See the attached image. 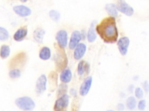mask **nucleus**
Instances as JSON below:
<instances>
[{"label":"nucleus","instance_id":"a211bd4d","mask_svg":"<svg viewBox=\"0 0 149 111\" xmlns=\"http://www.w3.org/2000/svg\"><path fill=\"white\" fill-rule=\"evenodd\" d=\"M105 9L109 14L112 17H115L118 16V9L116 6L113 3L107 4L105 6Z\"/></svg>","mask_w":149,"mask_h":111},{"label":"nucleus","instance_id":"2eb2a0df","mask_svg":"<svg viewBox=\"0 0 149 111\" xmlns=\"http://www.w3.org/2000/svg\"><path fill=\"white\" fill-rule=\"evenodd\" d=\"M45 35V31L41 28H37L34 31L33 36L36 42L38 43H42Z\"/></svg>","mask_w":149,"mask_h":111},{"label":"nucleus","instance_id":"39448f33","mask_svg":"<svg viewBox=\"0 0 149 111\" xmlns=\"http://www.w3.org/2000/svg\"><path fill=\"white\" fill-rule=\"evenodd\" d=\"M129 39L126 36L120 38L119 40H118L117 45L119 52L122 55L125 56L126 54L129 46Z\"/></svg>","mask_w":149,"mask_h":111},{"label":"nucleus","instance_id":"4468645a","mask_svg":"<svg viewBox=\"0 0 149 111\" xmlns=\"http://www.w3.org/2000/svg\"><path fill=\"white\" fill-rule=\"evenodd\" d=\"M89 64L84 61H81L77 66V72L79 75H82L84 72H88L89 71Z\"/></svg>","mask_w":149,"mask_h":111},{"label":"nucleus","instance_id":"bb28decb","mask_svg":"<svg viewBox=\"0 0 149 111\" xmlns=\"http://www.w3.org/2000/svg\"><path fill=\"white\" fill-rule=\"evenodd\" d=\"M62 85H60L59 86V90H58V92H59V94H61L63 95V94L65 93V92H66V88H67V86L66 85H65L64 87L63 88V89L62 88Z\"/></svg>","mask_w":149,"mask_h":111},{"label":"nucleus","instance_id":"ddd939ff","mask_svg":"<svg viewBox=\"0 0 149 111\" xmlns=\"http://www.w3.org/2000/svg\"><path fill=\"white\" fill-rule=\"evenodd\" d=\"M60 79L61 80L65 83L69 82L72 79V73L70 69H66L62 71L60 75Z\"/></svg>","mask_w":149,"mask_h":111},{"label":"nucleus","instance_id":"f03ea898","mask_svg":"<svg viewBox=\"0 0 149 111\" xmlns=\"http://www.w3.org/2000/svg\"><path fill=\"white\" fill-rule=\"evenodd\" d=\"M15 104L23 110H32L35 107L33 100L29 97H22L15 100Z\"/></svg>","mask_w":149,"mask_h":111},{"label":"nucleus","instance_id":"a878e982","mask_svg":"<svg viewBox=\"0 0 149 111\" xmlns=\"http://www.w3.org/2000/svg\"><path fill=\"white\" fill-rule=\"evenodd\" d=\"M143 88L146 92H149V83L147 81H144L143 83Z\"/></svg>","mask_w":149,"mask_h":111},{"label":"nucleus","instance_id":"c756f323","mask_svg":"<svg viewBox=\"0 0 149 111\" xmlns=\"http://www.w3.org/2000/svg\"><path fill=\"white\" fill-rule=\"evenodd\" d=\"M20 1L22 2H26V1H27V0H20Z\"/></svg>","mask_w":149,"mask_h":111},{"label":"nucleus","instance_id":"20e7f679","mask_svg":"<svg viewBox=\"0 0 149 111\" xmlns=\"http://www.w3.org/2000/svg\"><path fill=\"white\" fill-rule=\"evenodd\" d=\"M68 103L69 97L66 94H63L56 101L54 105V110L55 111H62L68 106Z\"/></svg>","mask_w":149,"mask_h":111},{"label":"nucleus","instance_id":"cd10ccee","mask_svg":"<svg viewBox=\"0 0 149 111\" xmlns=\"http://www.w3.org/2000/svg\"><path fill=\"white\" fill-rule=\"evenodd\" d=\"M116 107H117L118 110H123L125 109V105L123 103H118Z\"/></svg>","mask_w":149,"mask_h":111},{"label":"nucleus","instance_id":"7ed1b4c3","mask_svg":"<svg viewBox=\"0 0 149 111\" xmlns=\"http://www.w3.org/2000/svg\"><path fill=\"white\" fill-rule=\"evenodd\" d=\"M116 6L118 10L127 16H132L134 13L133 9L124 0H118Z\"/></svg>","mask_w":149,"mask_h":111},{"label":"nucleus","instance_id":"aec40b11","mask_svg":"<svg viewBox=\"0 0 149 111\" xmlns=\"http://www.w3.org/2000/svg\"><path fill=\"white\" fill-rule=\"evenodd\" d=\"M136 100L134 97L131 96L127 98L126 99V107L130 109L133 110L136 108Z\"/></svg>","mask_w":149,"mask_h":111},{"label":"nucleus","instance_id":"7c9ffc66","mask_svg":"<svg viewBox=\"0 0 149 111\" xmlns=\"http://www.w3.org/2000/svg\"><path fill=\"white\" fill-rule=\"evenodd\" d=\"M107 111H113V110H107Z\"/></svg>","mask_w":149,"mask_h":111},{"label":"nucleus","instance_id":"6ab92c4d","mask_svg":"<svg viewBox=\"0 0 149 111\" xmlns=\"http://www.w3.org/2000/svg\"><path fill=\"white\" fill-rule=\"evenodd\" d=\"M10 48L8 45H3L1 46L0 49V56L2 58L4 59L7 58L10 54Z\"/></svg>","mask_w":149,"mask_h":111},{"label":"nucleus","instance_id":"5701e85b","mask_svg":"<svg viewBox=\"0 0 149 111\" xmlns=\"http://www.w3.org/2000/svg\"><path fill=\"white\" fill-rule=\"evenodd\" d=\"M21 74L20 71L19 69H14L12 70H10L9 73V76L10 78H17L19 77H20Z\"/></svg>","mask_w":149,"mask_h":111},{"label":"nucleus","instance_id":"4be33fe9","mask_svg":"<svg viewBox=\"0 0 149 111\" xmlns=\"http://www.w3.org/2000/svg\"><path fill=\"white\" fill-rule=\"evenodd\" d=\"M9 38V33L8 31L3 28L0 27V40H7Z\"/></svg>","mask_w":149,"mask_h":111},{"label":"nucleus","instance_id":"dca6fc26","mask_svg":"<svg viewBox=\"0 0 149 111\" xmlns=\"http://www.w3.org/2000/svg\"><path fill=\"white\" fill-rule=\"evenodd\" d=\"M94 25H95V21H93L91 24V25L87 32V39L90 42H93L95 40L97 37L96 34L95 32V29H94Z\"/></svg>","mask_w":149,"mask_h":111},{"label":"nucleus","instance_id":"9b49d317","mask_svg":"<svg viewBox=\"0 0 149 111\" xmlns=\"http://www.w3.org/2000/svg\"><path fill=\"white\" fill-rule=\"evenodd\" d=\"M86 51V46L84 43H79L74 51V57L76 60H80L84 56Z\"/></svg>","mask_w":149,"mask_h":111},{"label":"nucleus","instance_id":"c85d7f7f","mask_svg":"<svg viewBox=\"0 0 149 111\" xmlns=\"http://www.w3.org/2000/svg\"><path fill=\"white\" fill-rule=\"evenodd\" d=\"M128 90L129 92H132L134 90V86L133 84H131L129 86V88H128Z\"/></svg>","mask_w":149,"mask_h":111},{"label":"nucleus","instance_id":"412c9836","mask_svg":"<svg viewBox=\"0 0 149 111\" xmlns=\"http://www.w3.org/2000/svg\"><path fill=\"white\" fill-rule=\"evenodd\" d=\"M49 16L50 18L54 21H58L60 18V13L55 10H51L49 12Z\"/></svg>","mask_w":149,"mask_h":111},{"label":"nucleus","instance_id":"9d476101","mask_svg":"<svg viewBox=\"0 0 149 111\" xmlns=\"http://www.w3.org/2000/svg\"><path fill=\"white\" fill-rule=\"evenodd\" d=\"M81 39V35L79 31H74L72 32L69 44V47L70 49H74L79 44Z\"/></svg>","mask_w":149,"mask_h":111},{"label":"nucleus","instance_id":"423d86ee","mask_svg":"<svg viewBox=\"0 0 149 111\" xmlns=\"http://www.w3.org/2000/svg\"><path fill=\"white\" fill-rule=\"evenodd\" d=\"M56 39L59 47L62 49L65 48L67 45L68 34L65 30L59 31L56 35Z\"/></svg>","mask_w":149,"mask_h":111},{"label":"nucleus","instance_id":"0eeeda50","mask_svg":"<svg viewBox=\"0 0 149 111\" xmlns=\"http://www.w3.org/2000/svg\"><path fill=\"white\" fill-rule=\"evenodd\" d=\"M47 78L44 75H41L37 79L36 85V91L37 94H42L46 90Z\"/></svg>","mask_w":149,"mask_h":111},{"label":"nucleus","instance_id":"1a4fd4ad","mask_svg":"<svg viewBox=\"0 0 149 111\" xmlns=\"http://www.w3.org/2000/svg\"><path fill=\"white\" fill-rule=\"evenodd\" d=\"M92 83V77L91 76H88L85 79L81 84L80 88V94L82 96H84L87 95L90 89Z\"/></svg>","mask_w":149,"mask_h":111},{"label":"nucleus","instance_id":"f8f14e48","mask_svg":"<svg viewBox=\"0 0 149 111\" xmlns=\"http://www.w3.org/2000/svg\"><path fill=\"white\" fill-rule=\"evenodd\" d=\"M27 34V29L26 28H20L16 31L13 35V39L19 42L22 40Z\"/></svg>","mask_w":149,"mask_h":111},{"label":"nucleus","instance_id":"6e6552de","mask_svg":"<svg viewBox=\"0 0 149 111\" xmlns=\"http://www.w3.org/2000/svg\"><path fill=\"white\" fill-rule=\"evenodd\" d=\"M13 11L21 17H26L31 14V9L24 5H16L13 8Z\"/></svg>","mask_w":149,"mask_h":111},{"label":"nucleus","instance_id":"393cba45","mask_svg":"<svg viewBox=\"0 0 149 111\" xmlns=\"http://www.w3.org/2000/svg\"><path fill=\"white\" fill-rule=\"evenodd\" d=\"M146 101L144 99L140 100L139 103H138V109L140 110H144L146 108Z\"/></svg>","mask_w":149,"mask_h":111},{"label":"nucleus","instance_id":"b1692460","mask_svg":"<svg viewBox=\"0 0 149 111\" xmlns=\"http://www.w3.org/2000/svg\"><path fill=\"white\" fill-rule=\"evenodd\" d=\"M134 94L137 98H142L143 97V91L140 87H137L134 91Z\"/></svg>","mask_w":149,"mask_h":111},{"label":"nucleus","instance_id":"f257e3e1","mask_svg":"<svg viewBox=\"0 0 149 111\" xmlns=\"http://www.w3.org/2000/svg\"><path fill=\"white\" fill-rule=\"evenodd\" d=\"M96 31L105 42L114 43L116 42L118 32L116 21L113 17L103 19L96 27Z\"/></svg>","mask_w":149,"mask_h":111},{"label":"nucleus","instance_id":"f3484780","mask_svg":"<svg viewBox=\"0 0 149 111\" xmlns=\"http://www.w3.org/2000/svg\"><path fill=\"white\" fill-rule=\"evenodd\" d=\"M39 57L41 60H48L51 57V51L49 48L46 46L43 47L40 51Z\"/></svg>","mask_w":149,"mask_h":111}]
</instances>
